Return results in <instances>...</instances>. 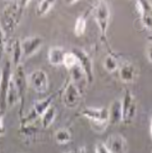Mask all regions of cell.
I'll use <instances>...</instances> for the list:
<instances>
[{
	"label": "cell",
	"instance_id": "cell-1",
	"mask_svg": "<svg viewBox=\"0 0 152 153\" xmlns=\"http://www.w3.org/2000/svg\"><path fill=\"white\" fill-rule=\"evenodd\" d=\"M29 3L30 1H13L5 7L2 13L0 26L2 27L6 38L15 31L16 27L21 20L23 11Z\"/></svg>",
	"mask_w": 152,
	"mask_h": 153
},
{
	"label": "cell",
	"instance_id": "cell-2",
	"mask_svg": "<svg viewBox=\"0 0 152 153\" xmlns=\"http://www.w3.org/2000/svg\"><path fill=\"white\" fill-rule=\"evenodd\" d=\"M82 116L90 121L93 128L97 132H103L106 129L109 123L108 108L105 107H85L82 111Z\"/></svg>",
	"mask_w": 152,
	"mask_h": 153
},
{
	"label": "cell",
	"instance_id": "cell-3",
	"mask_svg": "<svg viewBox=\"0 0 152 153\" xmlns=\"http://www.w3.org/2000/svg\"><path fill=\"white\" fill-rule=\"evenodd\" d=\"M12 75L13 74L11 72L10 62L6 61L1 71V76H0V112L4 114L7 107V97Z\"/></svg>",
	"mask_w": 152,
	"mask_h": 153
},
{
	"label": "cell",
	"instance_id": "cell-4",
	"mask_svg": "<svg viewBox=\"0 0 152 153\" xmlns=\"http://www.w3.org/2000/svg\"><path fill=\"white\" fill-rule=\"evenodd\" d=\"M122 102V115H123V120L125 124H130L134 121L136 111H137V105L136 100L134 94L130 91H127L124 94Z\"/></svg>",
	"mask_w": 152,
	"mask_h": 153
},
{
	"label": "cell",
	"instance_id": "cell-5",
	"mask_svg": "<svg viewBox=\"0 0 152 153\" xmlns=\"http://www.w3.org/2000/svg\"><path fill=\"white\" fill-rule=\"evenodd\" d=\"M93 17L98 25L102 37L105 38L106 36L110 20V10L107 3H105V1H99L96 4L93 10Z\"/></svg>",
	"mask_w": 152,
	"mask_h": 153
},
{
	"label": "cell",
	"instance_id": "cell-6",
	"mask_svg": "<svg viewBox=\"0 0 152 153\" xmlns=\"http://www.w3.org/2000/svg\"><path fill=\"white\" fill-rule=\"evenodd\" d=\"M30 87L39 94H44L47 92L49 87V78L48 74L41 69H37V70L30 73L27 78Z\"/></svg>",
	"mask_w": 152,
	"mask_h": 153
},
{
	"label": "cell",
	"instance_id": "cell-7",
	"mask_svg": "<svg viewBox=\"0 0 152 153\" xmlns=\"http://www.w3.org/2000/svg\"><path fill=\"white\" fill-rule=\"evenodd\" d=\"M73 52L75 54L78 60V65L81 67L82 72L85 73L86 76L87 82H93V61L92 58L89 56V54L80 48H75L73 50Z\"/></svg>",
	"mask_w": 152,
	"mask_h": 153
},
{
	"label": "cell",
	"instance_id": "cell-8",
	"mask_svg": "<svg viewBox=\"0 0 152 153\" xmlns=\"http://www.w3.org/2000/svg\"><path fill=\"white\" fill-rule=\"evenodd\" d=\"M104 144L110 153H128V151L127 140L125 137L118 133L108 136Z\"/></svg>",
	"mask_w": 152,
	"mask_h": 153
},
{
	"label": "cell",
	"instance_id": "cell-9",
	"mask_svg": "<svg viewBox=\"0 0 152 153\" xmlns=\"http://www.w3.org/2000/svg\"><path fill=\"white\" fill-rule=\"evenodd\" d=\"M13 80L18 89L19 100L20 102V115H22V112H23L22 110H23L24 102L26 98L25 96H26V89H27V77H26L25 70L21 64L16 68L15 73L13 74Z\"/></svg>",
	"mask_w": 152,
	"mask_h": 153
},
{
	"label": "cell",
	"instance_id": "cell-10",
	"mask_svg": "<svg viewBox=\"0 0 152 153\" xmlns=\"http://www.w3.org/2000/svg\"><path fill=\"white\" fill-rule=\"evenodd\" d=\"M81 90L71 81L67 83L63 92V103L68 108H75L81 101Z\"/></svg>",
	"mask_w": 152,
	"mask_h": 153
},
{
	"label": "cell",
	"instance_id": "cell-11",
	"mask_svg": "<svg viewBox=\"0 0 152 153\" xmlns=\"http://www.w3.org/2000/svg\"><path fill=\"white\" fill-rule=\"evenodd\" d=\"M43 44V39L39 36H34L26 38L21 40V49H22V56L25 58H29L41 48Z\"/></svg>",
	"mask_w": 152,
	"mask_h": 153
},
{
	"label": "cell",
	"instance_id": "cell-12",
	"mask_svg": "<svg viewBox=\"0 0 152 153\" xmlns=\"http://www.w3.org/2000/svg\"><path fill=\"white\" fill-rule=\"evenodd\" d=\"M136 7L141 17L143 25L148 30H152V4L148 1H136Z\"/></svg>",
	"mask_w": 152,
	"mask_h": 153
},
{
	"label": "cell",
	"instance_id": "cell-13",
	"mask_svg": "<svg viewBox=\"0 0 152 153\" xmlns=\"http://www.w3.org/2000/svg\"><path fill=\"white\" fill-rule=\"evenodd\" d=\"M109 113V123L110 124H118L123 120L122 115V102L119 99H116L108 108Z\"/></svg>",
	"mask_w": 152,
	"mask_h": 153
},
{
	"label": "cell",
	"instance_id": "cell-14",
	"mask_svg": "<svg viewBox=\"0 0 152 153\" xmlns=\"http://www.w3.org/2000/svg\"><path fill=\"white\" fill-rule=\"evenodd\" d=\"M136 76V69L131 63H126L119 68V77L124 82H132Z\"/></svg>",
	"mask_w": 152,
	"mask_h": 153
},
{
	"label": "cell",
	"instance_id": "cell-15",
	"mask_svg": "<svg viewBox=\"0 0 152 153\" xmlns=\"http://www.w3.org/2000/svg\"><path fill=\"white\" fill-rule=\"evenodd\" d=\"M65 51L62 47H51L48 52V60L49 62L53 66H59L63 63Z\"/></svg>",
	"mask_w": 152,
	"mask_h": 153
},
{
	"label": "cell",
	"instance_id": "cell-16",
	"mask_svg": "<svg viewBox=\"0 0 152 153\" xmlns=\"http://www.w3.org/2000/svg\"><path fill=\"white\" fill-rule=\"evenodd\" d=\"M54 94H51L48 97H46L45 99H42L40 101H37L34 104L33 106V111L32 113L36 116V117H41L46 111L51 106V103L54 99Z\"/></svg>",
	"mask_w": 152,
	"mask_h": 153
},
{
	"label": "cell",
	"instance_id": "cell-17",
	"mask_svg": "<svg viewBox=\"0 0 152 153\" xmlns=\"http://www.w3.org/2000/svg\"><path fill=\"white\" fill-rule=\"evenodd\" d=\"M70 71H71V82H73L74 85L80 89V85H84V81L87 82L85 73L82 72V70L79 65L75 66Z\"/></svg>",
	"mask_w": 152,
	"mask_h": 153
},
{
	"label": "cell",
	"instance_id": "cell-18",
	"mask_svg": "<svg viewBox=\"0 0 152 153\" xmlns=\"http://www.w3.org/2000/svg\"><path fill=\"white\" fill-rule=\"evenodd\" d=\"M56 115H57V110L56 107L51 105L46 112L41 116V126H42L44 128H50L52 123L54 122L55 118H56Z\"/></svg>",
	"mask_w": 152,
	"mask_h": 153
},
{
	"label": "cell",
	"instance_id": "cell-19",
	"mask_svg": "<svg viewBox=\"0 0 152 153\" xmlns=\"http://www.w3.org/2000/svg\"><path fill=\"white\" fill-rule=\"evenodd\" d=\"M54 140L56 143L60 145H65L71 142L72 140V133L67 128H60L54 134Z\"/></svg>",
	"mask_w": 152,
	"mask_h": 153
},
{
	"label": "cell",
	"instance_id": "cell-20",
	"mask_svg": "<svg viewBox=\"0 0 152 153\" xmlns=\"http://www.w3.org/2000/svg\"><path fill=\"white\" fill-rule=\"evenodd\" d=\"M18 101H19L18 89L15 85V82H14V80H13V75H12V78L9 83L8 92H7V106H13Z\"/></svg>",
	"mask_w": 152,
	"mask_h": 153
},
{
	"label": "cell",
	"instance_id": "cell-21",
	"mask_svg": "<svg viewBox=\"0 0 152 153\" xmlns=\"http://www.w3.org/2000/svg\"><path fill=\"white\" fill-rule=\"evenodd\" d=\"M55 5V1H50V0H43L39 1L37 4L36 7V15L38 17H44L50 12L51 7Z\"/></svg>",
	"mask_w": 152,
	"mask_h": 153
},
{
	"label": "cell",
	"instance_id": "cell-22",
	"mask_svg": "<svg viewBox=\"0 0 152 153\" xmlns=\"http://www.w3.org/2000/svg\"><path fill=\"white\" fill-rule=\"evenodd\" d=\"M22 49H21V40L17 39L13 44L12 49V62L15 68L20 65V60L22 58Z\"/></svg>",
	"mask_w": 152,
	"mask_h": 153
},
{
	"label": "cell",
	"instance_id": "cell-23",
	"mask_svg": "<svg viewBox=\"0 0 152 153\" xmlns=\"http://www.w3.org/2000/svg\"><path fill=\"white\" fill-rule=\"evenodd\" d=\"M104 66L106 71L113 73L118 69V62L113 54H107L104 61Z\"/></svg>",
	"mask_w": 152,
	"mask_h": 153
},
{
	"label": "cell",
	"instance_id": "cell-24",
	"mask_svg": "<svg viewBox=\"0 0 152 153\" xmlns=\"http://www.w3.org/2000/svg\"><path fill=\"white\" fill-rule=\"evenodd\" d=\"M68 70H72L73 68L78 65V60L77 57L75 56V54L71 51V52H65L64 54V58H63V63Z\"/></svg>",
	"mask_w": 152,
	"mask_h": 153
},
{
	"label": "cell",
	"instance_id": "cell-25",
	"mask_svg": "<svg viewBox=\"0 0 152 153\" xmlns=\"http://www.w3.org/2000/svg\"><path fill=\"white\" fill-rule=\"evenodd\" d=\"M86 30V19L85 17L80 16L75 21V26H74V34L77 37H81L85 34Z\"/></svg>",
	"mask_w": 152,
	"mask_h": 153
},
{
	"label": "cell",
	"instance_id": "cell-26",
	"mask_svg": "<svg viewBox=\"0 0 152 153\" xmlns=\"http://www.w3.org/2000/svg\"><path fill=\"white\" fill-rule=\"evenodd\" d=\"M5 46H6V36L1 26H0V61L3 58V55L5 52Z\"/></svg>",
	"mask_w": 152,
	"mask_h": 153
},
{
	"label": "cell",
	"instance_id": "cell-27",
	"mask_svg": "<svg viewBox=\"0 0 152 153\" xmlns=\"http://www.w3.org/2000/svg\"><path fill=\"white\" fill-rule=\"evenodd\" d=\"M94 153H110V152L105 146L104 142H97L95 144Z\"/></svg>",
	"mask_w": 152,
	"mask_h": 153
},
{
	"label": "cell",
	"instance_id": "cell-28",
	"mask_svg": "<svg viewBox=\"0 0 152 153\" xmlns=\"http://www.w3.org/2000/svg\"><path fill=\"white\" fill-rule=\"evenodd\" d=\"M6 128L4 126V113L0 112V136L5 134Z\"/></svg>",
	"mask_w": 152,
	"mask_h": 153
},
{
	"label": "cell",
	"instance_id": "cell-29",
	"mask_svg": "<svg viewBox=\"0 0 152 153\" xmlns=\"http://www.w3.org/2000/svg\"><path fill=\"white\" fill-rule=\"evenodd\" d=\"M147 54H148V59L150 62H152V45L148 47V51H147Z\"/></svg>",
	"mask_w": 152,
	"mask_h": 153
},
{
	"label": "cell",
	"instance_id": "cell-30",
	"mask_svg": "<svg viewBox=\"0 0 152 153\" xmlns=\"http://www.w3.org/2000/svg\"><path fill=\"white\" fill-rule=\"evenodd\" d=\"M149 135L152 140V117H151V122H150V127H149Z\"/></svg>",
	"mask_w": 152,
	"mask_h": 153
},
{
	"label": "cell",
	"instance_id": "cell-31",
	"mask_svg": "<svg viewBox=\"0 0 152 153\" xmlns=\"http://www.w3.org/2000/svg\"><path fill=\"white\" fill-rule=\"evenodd\" d=\"M66 153H81V150L80 149H73V150H70Z\"/></svg>",
	"mask_w": 152,
	"mask_h": 153
}]
</instances>
